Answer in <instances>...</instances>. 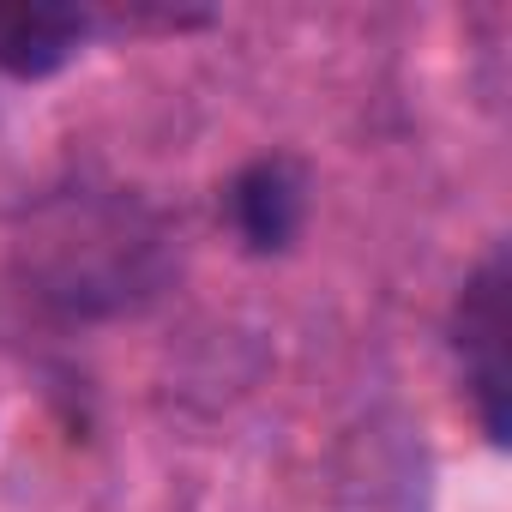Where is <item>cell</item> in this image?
I'll return each instance as SVG.
<instances>
[{
	"label": "cell",
	"mask_w": 512,
	"mask_h": 512,
	"mask_svg": "<svg viewBox=\"0 0 512 512\" xmlns=\"http://www.w3.org/2000/svg\"><path fill=\"white\" fill-rule=\"evenodd\" d=\"M25 247L43 296L79 314L121 308L157 278V223L133 199H61Z\"/></svg>",
	"instance_id": "obj_1"
},
{
	"label": "cell",
	"mask_w": 512,
	"mask_h": 512,
	"mask_svg": "<svg viewBox=\"0 0 512 512\" xmlns=\"http://www.w3.org/2000/svg\"><path fill=\"white\" fill-rule=\"evenodd\" d=\"M452 344H458L464 386L476 398L482 434L500 446L506 440V260L500 253H488L482 272L464 284L458 320H452Z\"/></svg>",
	"instance_id": "obj_2"
},
{
	"label": "cell",
	"mask_w": 512,
	"mask_h": 512,
	"mask_svg": "<svg viewBox=\"0 0 512 512\" xmlns=\"http://www.w3.org/2000/svg\"><path fill=\"white\" fill-rule=\"evenodd\" d=\"M308 211V175L290 157H260L229 181V223L253 253H284Z\"/></svg>",
	"instance_id": "obj_3"
},
{
	"label": "cell",
	"mask_w": 512,
	"mask_h": 512,
	"mask_svg": "<svg viewBox=\"0 0 512 512\" xmlns=\"http://www.w3.org/2000/svg\"><path fill=\"white\" fill-rule=\"evenodd\" d=\"M79 43H85V19L67 13V7H31V0L0 7V67L13 79L61 73Z\"/></svg>",
	"instance_id": "obj_4"
}]
</instances>
